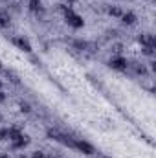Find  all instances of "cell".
Listing matches in <instances>:
<instances>
[{"instance_id":"6da1fadb","label":"cell","mask_w":156,"mask_h":158,"mask_svg":"<svg viewBox=\"0 0 156 158\" xmlns=\"http://www.w3.org/2000/svg\"><path fill=\"white\" fill-rule=\"evenodd\" d=\"M61 9H63V13H64V19H66V22H68V26H72V28H83L84 26V20L79 17V15H76L70 7H66V6H61Z\"/></svg>"},{"instance_id":"7a4b0ae2","label":"cell","mask_w":156,"mask_h":158,"mask_svg":"<svg viewBox=\"0 0 156 158\" xmlns=\"http://www.w3.org/2000/svg\"><path fill=\"white\" fill-rule=\"evenodd\" d=\"M74 149H77V151L84 153V155H94V153H96L94 145H90V143L84 142V140H74Z\"/></svg>"},{"instance_id":"3957f363","label":"cell","mask_w":156,"mask_h":158,"mask_svg":"<svg viewBox=\"0 0 156 158\" xmlns=\"http://www.w3.org/2000/svg\"><path fill=\"white\" fill-rule=\"evenodd\" d=\"M127 66H129V63H127V59H123V57H114L112 61H110V68H114V70H119V72H123V70H127Z\"/></svg>"},{"instance_id":"277c9868","label":"cell","mask_w":156,"mask_h":158,"mask_svg":"<svg viewBox=\"0 0 156 158\" xmlns=\"http://www.w3.org/2000/svg\"><path fill=\"white\" fill-rule=\"evenodd\" d=\"M28 143H30V138L22 134V136H18L17 140H13V143H11V147H13V149H22V147H26Z\"/></svg>"},{"instance_id":"5b68a950","label":"cell","mask_w":156,"mask_h":158,"mask_svg":"<svg viewBox=\"0 0 156 158\" xmlns=\"http://www.w3.org/2000/svg\"><path fill=\"white\" fill-rule=\"evenodd\" d=\"M13 44L18 46V48L24 50V52H31V44H30L26 39H22V37H15V39H13Z\"/></svg>"},{"instance_id":"8992f818","label":"cell","mask_w":156,"mask_h":158,"mask_svg":"<svg viewBox=\"0 0 156 158\" xmlns=\"http://www.w3.org/2000/svg\"><path fill=\"white\" fill-rule=\"evenodd\" d=\"M140 42L143 44V48H154V37L153 35H142Z\"/></svg>"},{"instance_id":"52a82bcc","label":"cell","mask_w":156,"mask_h":158,"mask_svg":"<svg viewBox=\"0 0 156 158\" xmlns=\"http://www.w3.org/2000/svg\"><path fill=\"white\" fill-rule=\"evenodd\" d=\"M121 19H123V24H127V26H132L136 22V15L134 13H125V15H121Z\"/></svg>"},{"instance_id":"ba28073f","label":"cell","mask_w":156,"mask_h":158,"mask_svg":"<svg viewBox=\"0 0 156 158\" xmlns=\"http://www.w3.org/2000/svg\"><path fill=\"white\" fill-rule=\"evenodd\" d=\"M7 136H9V140L13 142V140H17V138L22 136V134H20V129H18V127H11V129H7Z\"/></svg>"},{"instance_id":"9c48e42d","label":"cell","mask_w":156,"mask_h":158,"mask_svg":"<svg viewBox=\"0 0 156 158\" xmlns=\"http://www.w3.org/2000/svg\"><path fill=\"white\" fill-rule=\"evenodd\" d=\"M132 68H134V72H136L138 76H147V68H145L143 64H140V63H132Z\"/></svg>"},{"instance_id":"30bf717a","label":"cell","mask_w":156,"mask_h":158,"mask_svg":"<svg viewBox=\"0 0 156 158\" xmlns=\"http://www.w3.org/2000/svg\"><path fill=\"white\" fill-rule=\"evenodd\" d=\"M6 26H9V15L4 9H0V28H6Z\"/></svg>"},{"instance_id":"8fae6325","label":"cell","mask_w":156,"mask_h":158,"mask_svg":"<svg viewBox=\"0 0 156 158\" xmlns=\"http://www.w3.org/2000/svg\"><path fill=\"white\" fill-rule=\"evenodd\" d=\"M30 9L40 11V9H42V7H40V0H30Z\"/></svg>"},{"instance_id":"7c38bea8","label":"cell","mask_w":156,"mask_h":158,"mask_svg":"<svg viewBox=\"0 0 156 158\" xmlns=\"http://www.w3.org/2000/svg\"><path fill=\"white\" fill-rule=\"evenodd\" d=\"M109 13H110L112 17H121V15H123L119 7H109Z\"/></svg>"},{"instance_id":"4fadbf2b","label":"cell","mask_w":156,"mask_h":158,"mask_svg":"<svg viewBox=\"0 0 156 158\" xmlns=\"http://www.w3.org/2000/svg\"><path fill=\"white\" fill-rule=\"evenodd\" d=\"M74 46H76L77 50H84V48H88V44H86L84 40H76V42H74Z\"/></svg>"},{"instance_id":"5bb4252c","label":"cell","mask_w":156,"mask_h":158,"mask_svg":"<svg viewBox=\"0 0 156 158\" xmlns=\"http://www.w3.org/2000/svg\"><path fill=\"white\" fill-rule=\"evenodd\" d=\"M20 110H22V112H26V114H28V112H31L30 103H20Z\"/></svg>"},{"instance_id":"9a60e30c","label":"cell","mask_w":156,"mask_h":158,"mask_svg":"<svg viewBox=\"0 0 156 158\" xmlns=\"http://www.w3.org/2000/svg\"><path fill=\"white\" fill-rule=\"evenodd\" d=\"M6 138H7V129L0 131V142H2V140H6Z\"/></svg>"},{"instance_id":"2e32d148","label":"cell","mask_w":156,"mask_h":158,"mask_svg":"<svg viewBox=\"0 0 156 158\" xmlns=\"http://www.w3.org/2000/svg\"><path fill=\"white\" fill-rule=\"evenodd\" d=\"M31 158H48V156H44L42 153H35V155H33V156H31Z\"/></svg>"},{"instance_id":"e0dca14e","label":"cell","mask_w":156,"mask_h":158,"mask_svg":"<svg viewBox=\"0 0 156 158\" xmlns=\"http://www.w3.org/2000/svg\"><path fill=\"white\" fill-rule=\"evenodd\" d=\"M119 52H121V46L116 44V46H114V53H119Z\"/></svg>"},{"instance_id":"ac0fdd59","label":"cell","mask_w":156,"mask_h":158,"mask_svg":"<svg viewBox=\"0 0 156 158\" xmlns=\"http://www.w3.org/2000/svg\"><path fill=\"white\" fill-rule=\"evenodd\" d=\"M6 99V96H4V92H0V101H4Z\"/></svg>"},{"instance_id":"d6986e66","label":"cell","mask_w":156,"mask_h":158,"mask_svg":"<svg viewBox=\"0 0 156 158\" xmlns=\"http://www.w3.org/2000/svg\"><path fill=\"white\" fill-rule=\"evenodd\" d=\"M0 158H7V155H0Z\"/></svg>"},{"instance_id":"ffe728a7","label":"cell","mask_w":156,"mask_h":158,"mask_svg":"<svg viewBox=\"0 0 156 158\" xmlns=\"http://www.w3.org/2000/svg\"><path fill=\"white\" fill-rule=\"evenodd\" d=\"M17 158H26V156H24V155H18V156H17Z\"/></svg>"},{"instance_id":"44dd1931","label":"cell","mask_w":156,"mask_h":158,"mask_svg":"<svg viewBox=\"0 0 156 158\" xmlns=\"http://www.w3.org/2000/svg\"><path fill=\"white\" fill-rule=\"evenodd\" d=\"M68 2H77V0H68Z\"/></svg>"},{"instance_id":"7402d4cb","label":"cell","mask_w":156,"mask_h":158,"mask_svg":"<svg viewBox=\"0 0 156 158\" xmlns=\"http://www.w3.org/2000/svg\"><path fill=\"white\" fill-rule=\"evenodd\" d=\"M0 88H2V81H0Z\"/></svg>"},{"instance_id":"603a6c76","label":"cell","mask_w":156,"mask_h":158,"mask_svg":"<svg viewBox=\"0 0 156 158\" xmlns=\"http://www.w3.org/2000/svg\"><path fill=\"white\" fill-rule=\"evenodd\" d=\"M0 121H2V114H0Z\"/></svg>"},{"instance_id":"cb8c5ba5","label":"cell","mask_w":156,"mask_h":158,"mask_svg":"<svg viewBox=\"0 0 156 158\" xmlns=\"http://www.w3.org/2000/svg\"><path fill=\"white\" fill-rule=\"evenodd\" d=\"M99 158H107V156H99Z\"/></svg>"}]
</instances>
